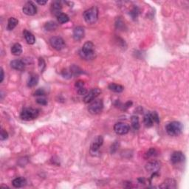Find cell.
<instances>
[{
    "label": "cell",
    "mask_w": 189,
    "mask_h": 189,
    "mask_svg": "<svg viewBox=\"0 0 189 189\" xmlns=\"http://www.w3.org/2000/svg\"><path fill=\"white\" fill-rule=\"evenodd\" d=\"M56 17H57L58 22H59L60 24H65L67 23V22H68L69 20H70L69 16H67L66 14H64V13H61V14L58 15Z\"/></svg>",
    "instance_id": "obj_26"
},
{
    "label": "cell",
    "mask_w": 189,
    "mask_h": 189,
    "mask_svg": "<svg viewBox=\"0 0 189 189\" xmlns=\"http://www.w3.org/2000/svg\"><path fill=\"white\" fill-rule=\"evenodd\" d=\"M83 17L85 22L88 24H94L96 22L98 18V7L93 6L87 9L84 12Z\"/></svg>",
    "instance_id": "obj_2"
},
{
    "label": "cell",
    "mask_w": 189,
    "mask_h": 189,
    "mask_svg": "<svg viewBox=\"0 0 189 189\" xmlns=\"http://www.w3.org/2000/svg\"><path fill=\"white\" fill-rule=\"evenodd\" d=\"M85 34V31H84V28L81 26H78V27H75L73 30V39L76 41H80L84 37Z\"/></svg>",
    "instance_id": "obj_14"
},
{
    "label": "cell",
    "mask_w": 189,
    "mask_h": 189,
    "mask_svg": "<svg viewBox=\"0 0 189 189\" xmlns=\"http://www.w3.org/2000/svg\"><path fill=\"white\" fill-rule=\"evenodd\" d=\"M4 76H5V74H4V70L2 68H1V76H0V77H1V78H0V82H1V83L3 81Z\"/></svg>",
    "instance_id": "obj_38"
},
{
    "label": "cell",
    "mask_w": 189,
    "mask_h": 189,
    "mask_svg": "<svg viewBox=\"0 0 189 189\" xmlns=\"http://www.w3.org/2000/svg\"><path fill=\"white\" fill-rule=\"evenodd\" d=\"M62 76H64V78H72V73H71L70 70H65L62 71Z\"/></svg>",
    "instance_id": "obj_33"
},
{
    "label": "cell",
    "mask_w": 189,
    "mask_h": 189,
    "mask_svg": "<svg viewBox=\"0 0 189 189\" xmlns=\"http://www.w3.org/2000/svg\"><path fill=\"white\" fill-rule=\"evenodd\" d=\"M61 9H62V6H61V4L60 2L54 1L52 2L51 6H50V11L54 16H57L58 15L61 14Z\"/></svg>",
    "instance_id": "obj_16"
},
{
    "label": "cell",
    "mask_w": 189,
    "mask_h": 189,
    "mask_svg": "<svg viewBox=\"0 0 189 189\" xmlns=\"http://www.w3.org/2000/svg\"><path fill=\"white\" fill-rule=\"evenodd\" d=\"M57 27H58L57 24H56L55 22L50 21L45 23V25L44 26V28L47 31H53L56 30Z\"/></svg>",
    "instance_id": "obj_25"
},
{
    "label": "cell",
    "mask_w": 189,
    "mask_h": 189,
    "mask_svg": "<svg viewBox=\"0 0 189 189\" xmlns=\"http://www.w3.org/2000/svg\"><path fill=\"white\" fill-rule=\"evenodd\" d=\"M18 23V21L17 18H16L15 17H10L8 19V22H7V29L8 30V31H13V30L17 26Z\"/></svg>",
    "instance_id": "obj_23"
},
{
    "label": "cell",
    "mask_w": 189,
    "mask_h": 189,
    "mask_svg": "<svg viewBox=\"0 0 189 189\" xmlns=\"http://www.w3.org/2000/svg\"><path fill=\"white\" fill-rule=\"evenodd\" d=\"M27 184V180L24 177H17L12 181V185L15 188H22Z\"/></svg>",
    "instance_id": "obj_18"
},
{
    "label": "cell",
    "mask_w": 189,
    "mask_h": 189,
    "mask_svg": "<svg viewBox=\"0 0 189 189\" xmlns=\"http://www.w3.org/2000/svg\"><path fill=\"white\" fill-rule=\"evenodd\" d=\"M160 188H177V182L174 179H167L162 183L160 186Z\"/></svg>",
    "instance_id": "obj_17"
},
{
    "label": "cell",
    "mask_w": 189,
    "mask_h": 189,
    "mask_svg": "<svg viewBox=\"0 0 189 189\" xmlns=\"http://www.w3.org/2000/svg\"><path fill=\"white\" fill-rule=\"evenodd\" d=\"M22 10L24 14L27 16H34L37 13V7L33 2H27L24 5Z\"/></svg>",
    "instance_id": "obj_11"
},
{
    "label": "cell",
    "mask_w": 189,
    "mask_h": 189,
    "mask_svg": "<svg viewBox=\"0 0 189 189\" xmlns=\"http://www.w3.org/2000/svg\"><path fill=\"white\" fill-rule=\"evenodd\" d=\"M76 87L77 88V89H78V88L84 87V81H82V80H79V81H76Z\"/></svg>",
    "instance_id": "obj_36"
},
{
    "label": "cell",
    "mask_w": 189,
    "mask_h": 189,
    "mask_svg": "<svg viewBox=\"0 0 189 189\" xmlns=\"http://www.w3.org/2000/svg\"><path fill=\"white\" fill-rule=\"evenodd\" d=\"M46 67V64L45 61H44V60L43 58H39V70H40L41 72H43V71L44 70V69H45Z\"/></svg>",
    "instance_id": "obj_29"
},
{
    "label": "cell",
    "mask_w": 189,
    "mask_h": 189,
    "mask_svg": "<svg viewBox=\"0 0 189 189\" xmlns=\"http://www.w3.org/2000/svg\"><path fill=\"white\" fill-rule=\"evenodd\" d=\"M34 95H36V96H44V95H45V92L43 89H39L35 92Z\"/></svg>",
    "instance_id": "obj_34"
},
{
    "label": "cell",
    "mask_w": 189,
    "mask_h": 189,
    "mask_svg": "<svg viewBox=\"0 0 189 189\" xmlns=\"http://www.w3.org/2000/svg\"><path fill=\"white\" fill-rule=\"evenodd\" d=\"M104 143V138L101 135L97 136L96 138L93 140V141L92 142L91 146H90V151L92 154H95L97 153L100 149L101 146Z\"/></svg>",
    "instance_id": "obj_10"
},
{
    "label": "cell",
    "mask_w": 189,
    "mask_h": 189,
    "mask_svg": "<svg viewBox=\"0 0 189 189\" xmlns=\"http://www.w3.org/2000/svg\"><path fill=\"white\" fill-rule=\"evenodd\" d=\"M108 88L111 91L114 92H117V93L122 92L123 91V89H124V88H123V86L120 85V84H114V83L110 84L108 86Z\"/></svg>",
    "instance_id": "obj_21"
},
{
    "label": "cell",
    "mask_w": 189,
    "mask_h": 189,
    "mask_svg": "<svg viewBox=\"0 0 189 189\" xmlns=\"http://www.w3.org/2000/svg\"><path fill=\"white\" fill-rule=\"evenodd\" d=\"M117 143H115L113 144V145L112 146V148H111V152L112 153H114L115 151L117 150Z\"/></svg>",
    "instance_id": "obj_37"
},
{
    "label": "cell",
    "mask_w": 189,
    "mask_h": 189,
    "mask_svg": "<svg viewBox=\"0 0 189 189\" xmlns=\"http://www.w3.org/2000/svg\"><path fill=\"white\" fill-rule=\"evenodd\" d=\"M145 168L147 171L150 173H158L160 168V162L158 160H151L146 164Z\"/></svg>",
    "instance_id": "obj_12"
},
{
    "label": "cell",
    "mask_w": 189,
    "mask_h": 189,
    "mask_svg": "<svg viewBox=\"0 0 189 189\" xmlns=\"http://www.w3.org/2000/svg\"><path fill=\"white\" fill-rule=\"evenodd\" d=\"M50 45L56 50H61L65 47L64 40L60 36H53L50 39Z\"/></svg>",
    "instance_id": "obj_7"
},
{
    "label": "cell",
    "mask_w": 189,
    "mask_h": 189,
    "mask_svg": "<svg viewBox=\"0 0 189 189\" xmlns=\"http://www.w3.org/2000/svg\"><path fill=\"white\" fill-rule=\"evenodd\" d=\"M7 138H8V134H7V132L5 131V129H2L1 130V135H0V139L1 140H5L7 139Z\"/></svg>",
    "instance_id": "obj_31"
},
{
    "label": "cell",
    "mask_w": 189,
    "mask_h": 189,
    "mask_svg": "<svg viewBox=\"0 0 189 189\" xmlns=\"http://www.w3.org/2000/svg\"><path fill=\"white\" fill-rule=\"evenodd\" d=\"M143 122L145 126L146 127H151L154 125V123H159L160 119H159L158 115L156 112H148L144 116Z\"/></svg>",
    "instance_id": "obj_6"
},
{
    "label": "cell",
    "mask_w": 189,
    "mask_h": 189,
    "mask_svg": "<svg viewBox=\"0 0 189 189\" xmlns=\"http://www.w3.org/2000/svg\"><path fill=\"white\" fill-rule=\"evenodd\" d=\"M77 92L78 93V95H86L87 93V90L86 89L85 87H81V88H78L77 89Z\"/></svg>",
    "instance_id": "obj_35"
},
{
    "label": "cell",
    "mask_w": 189,
    "mask_h": 189,
    "mask_svg": "<svg viewBox=\"0 0 189 189\" xmlns=\"http://www.w3.org/2000/svg\"><path fill=\"white\" fill-rule=\"evenodd\" d=\"M130 14L133 18L138 17V14H139V10H138V7H134V8L132 10V11L130 12Z\"/></svg>",
    "instance_id": "obj_30"
},
{
    "label": "cell",
    "mask_w": 189,
    "mask_h": 189,
    "mask_svg": "<svg viewBox=\"0 0 189 189\" xmlns=\"http://www.w3.org/2000/svg\"><path fill=\"white\" fill-rule=\"evenodd\" d=\"M11 53L14 55L18 56L22 53V47L19 43H16L11 47Z\"/></svg>",
    "instance_id": "obj_20"
},
{
    "label": "cell",
    "mask_w": 189,
    "mask_h": 189,
    "mask_svg": "<svg viewBox=\"0 0 189 189\" xmlns=\"http://www.w3.org/2000/svg\"><path fill=\"white\" fill-rule=\"evenodd\" d=\"M39 78L38 75H32L29 78V80L27 81V86L29 87H33L36 86L39 83Z\"/></svg>",
    "instance_id": "obj_22"
},
{
    "label": "cell",
    "mask_w": 189,
    "mask_h": 189,
    "mask_svg": "<svg viewBox=\"0 0 189 189\" xmlns=\"http://www.w3.org/2000/svg\"><path fill=\"white\" fill-rule=\"evenodd\" d=\"M36 2L39 4V5H45V4L47 2V1H36Z\"/></svg>",
    "instance_id": "obj_39"
},
{
    "label": "cell",
    "mask_w": 189,
    "mask_h": 189,
    "mask_svg": "<svg viewBox=\"0 0 189 189\" xmlns=\"http://www.w3.org/2000/svg\"><path fill=\"white\" fill-rule=\"evenodd\" d=\"M183 129V124L179 121H172L168 123L166 126V131L168 135L172 137L179 136Z\"/></svg>",
    "instance_id": "obj_1"
},
{
    "label": "cell",
    "mask_w": 189,
    "mask_h": 189,
    "mask_svg": "<svg viewBox=\"0 0 189 189\" xmlns=\"http://www.w3.org/2000/svg\"><path fill=\"white\" fill-rule=\"evenodd\" d=\"M130 127L128 124L126 123L123 122H118L115 123L114 126V131L117 134L119 135H124L126 134L129 132Z\"/></svg>",
    "instance_id": "obj_8"
},
{
    "label": "cell",
    "mask_w": 189,
    "mask_h": 189,
    "mask_svg": "<svg viewBox=\"0 0 189 189\" xmlns=\"http://www.w3.org/2000/svg\"><path fill=\"white\" fill-rule=\"evenodd\" d=\"M131 123H132V128L134 130H138L140 129V122L139 117L137 115H133L131 117Z\"/></svg>",
    "instance_id": "obj_24"
},
{
    "label": "cell",
    "mask_w": 189,
    "mask_h": 189,
    "mask_svg": "<svg viewBox=\"0 0 189 189\" xmlns=\"http://www.w3.org/2000/svg\"><path fill=\"white\" fill-rule=\"evenodd\" d=\"M185 160V155L182 151H175L171 156V162L173 164H178L183 162Z\"/></svg>",
    "instance_id": "obj_13"
},
{
    "label": "cell",
    "mask_w": 189,
    "mask_h": 189,
    "mask_svg": "<svg viewBox=\"0 0 189 189\" xmlns=\"http://www.w3.org/2000/svg\"><path fill=\"white\" fill-rule=\"evenodd\" d=\"M23 34L27 44H33L35 42V38L34 35H33L31 32L28 31L27 30H25V31H23Z\"/></svg>",
    "instance_id": "obj_19"
},
{
    "label": "cell",
    "mask_w": 189,
    "mask_h": 189,
    "mask_svg": "<svg viewBox=\"0 0 189 189\" xmlns=\"http://www.w3.org/2000/svg\"><path fill=\"white\" fill-rule=\"evenodd\" d=\"M101 89H98V88H95V89H91L89 92H87V94H86L85 97L84 98V103L89 104V103L95 100V98L101 94Z\"/></svg>",
    "instance_id": "obj_9"
},
{
    "label": "cell",
    "mask_w": 189,
    "mask_h": 189,
    "mask_svg": "<svg viewBox=\"0 0 189 189\" xmlns=\"http://www.w3.org/2000/svg\"><path fill=\"white\" fill-rule=\"evenodd\" d=\"M10 67L15 70L22 71L25 70V64L23 61H22V60H13L12 61H10Z\"/></svg>",
    "instance_id": "obj_15"
},
{
    "label": "cell",
    "mask_w": 189,
    "mask_h": 189,
    "mask_svg": "<svg viewBox=\"0 0 189 189\" xmlns=\"http://www.w3.org/2000/svg\"><path fill=\"white\" fill-rule=\"evenodd\" d=\"M104 109V103L102 100L98 99L95 100L90 103L88 107V111L92 115H98L102 112Z\"/></svg>",
    "instance_id": "obj_5"
},
{
    "label": "cell",
    "mask_w": 189,
    "mask_h": 189,
    "mask_svg": "<svg viewBox=\"0 0 189 189\" xmlns=\"http://www.w3.org/2000/svg\"><path fill=\"white\" fill-rule=\"evenodd\" d=\"M157 154V151L156 149H154V148H151L150 149H149L146 153L145 154V158L148 159V158H150L151 157L154 156V155H156Z\"/></svg>",
    "instance_id": "obj_28"
},
{
    "label": "cell",
    "mask_w": 189,
    "mask_h": 189,
    "mask_svg": "<svg viewBox=\"0 0 189 189\" xmlns=\"http://www.w3.org/2000/svg\"><path fill=\"white\" fill-rule=\"evenodd\" d=\"M70 70L72 76H78V75H79L82 72V70L78 66H76V65H72L70 68Z\"/></svg>",
    "instance_id": "obj_27"
},
{
    "label": "cell",
    "mask_w": 189,
    "mask_h": 189,
    "mask_svg": "<svg viewBox=\"0 0 189 189\" xmlns=\"http://www.w3.org/2000/svg\"><path fill=\"white\" fill-rule=\"evenodd\" d=\"M36 102L38 103L39 104H40V105L45 106V105H47V101L45 98H42V97H41V98H37L36 99Z\"/></svg>",
    "instance_id": "obj_32"
},
{
    "label": "cell",
    "mask_w": 189,
    "mask_h": 189,
    "mask_svg": "<svg viewBox=\"0 0 189 189\" xmlns=\"http://www.w3.org/2000/svg\"><path fill=\"white\" fill-rule=\"evenodd\" d=\"M80 55L84 59H92L95 56V45L92 42L84 43L82 47Z\"/></svg>",
    "instance_id": "obj_3"
},
{
    "label": "cell",
    "mask_w": 189,
    "mask_h": 189,
    "mask_svg": "<svg viewBox=\"0 0 189 189\" xmlns=\"http://www.w3.org/2000/svg\"><path fill=\"white\" fill-rule=\"evenodd\" d=\"M39 115V111L37 109H33L31 107H26L22 109L20 115L22 120L26 121H33L36 119Z\"/></svg>",
    "instance_id": "obj_4"
}]
</instances>
